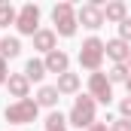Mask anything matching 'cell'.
<instances>
[{
  "label": "cell",
  "instance_id": "cell-1",
  "mask_svg": "<svg viewBox=\"0 0 131 131\" xmlns=\"http://www.w3.org/2000/svg\"><path fill=\"white\" fill-rule=\"evenodd\" d=\"M98 55H101V43L98 40H89V43H85V52H82V64L95 67L98 64Z\"/></svg>",
  "mask_w": 131,
  "mask_h": 131
},
{
  "label": "cell",
  "instance_id": "cell-2",
  "mask_svg": "<svg viewBox=\"0 0 131 131\" xmlns=\"http://www.w3.org/2000/svg\"><path fill=\"white\" fill-rule=\"evenodd\" d=\"M89 119H92V104H89V101H79L76 110H73V122H76V125H85Z\"/></svg>",
  "mask_w": 131,
  "mask_h": 131
},
{
  "label": "cell",
  "instance_id": "cell-3",
  "mask_svg": "<svg viewBox=\"0 0 131 131\" xmlns=\"http://www.w3.org/2000/svg\"><path fill=\"white\" fill-rule=\"evenodd\" d=\"M55 21L61 25V34H73V21H70V9L67 6L55 9Z\"/></svg>",
  "mask_w": 131,
  "mask_h": 131
},
{
  "label": "cell",
  "instance_id": "cell-4",
  "mask_svg": "<svg viewBox=\"0 0 131 131\" xmlns=\"http://www.w3.org/2000/svg\"><path fill=\"white\" fill-rule=\"evenodd\" d=\"M34 28H37V9L34 6H25V12H21V31L31 34Z\"/></svg>",
  "mask_w": 131,
  "mask_h": 131
},
{
  "label": "cell",
  "instance_id": "cell-5",
  "mask_svg": "<svg viewBox=\"0 0 131 131\" xmlns=\"http://www.w3.org/2000/svg\"><path fill=\"white\" fill-rule=\"evenodd\" d=\"M31 113H34L31 104H21V107H12V110H9V119H28Z\"/></svg>",
  "mask_w": 131,
  "mask_h": 131
},
{
  "label": "cell",
  "instance_id": "cell-6",
  "mask_svg": "<svg viewBox=\"0 0 131 131\" xmlns=\"http://www.w3.org/2000/svg\"><path fill=\"white\" fill-rule=\"evenodd\" d=\"M0 49H3V55H18V40H3Z\"/></svg>",
  "mask_w": 131,
  "mask_h": 131
},
{
  "label": "cell",
  "instance_id": "cell-7",
  "mask_svg": "<svg viewBox=\"0 0 131 131\" xmlns=\"http://www.w3.org/2000/svg\"><path fill=\"white\" fill-rule=\"evenodd\" d=\"M82 21H89V28H98L101 15L95 12V9H82Z\"/></svg>",
  "mask_w": 131,
  "mask_h": 131
},
{
  "label": "cell",
  "instance_id": "cell-8",
  "mask_svg": "<svg viewBox=\"0 0 131 131\" xmlns=\"http://www.w3.org/2000/svg\"><path fill=\"white\" fill-rule=\"evenodd\" d=\"M92 85H95V92H98V95H101V98H104V101L110 98V89H107V82H104L101 76H95V82H92Z\"/></svg>",
  "mask_w": 131,
  "mask_h": 131
},
{
  "label": "cell",
  "instance_id": "cell-9",
  "mask_svg": "<svg viewBox=\"0 0 131 131\" xmlns=\"http://www.w3.org/2000/svg\"><path fill=\"white\" fill-rule=\"evenodd\" d=\"M107 49H110V55H113V58H125V46H122L119 40H116V43H110Z\"/></svg>",
  "mask_w": 131,
  "mask_h": 131
},
{
  "label": "cell",
  "instance_id": "cell-10",
  "mask_svg": "<svg viewBox=\"0 0 131 131\" xmlns=\"http://www.w3.org/2000/svg\"><path fill=\"white\" fill-rule=\"evenodd\" d=\"M64 64H67V58H64V55H52V58H49V67H52V70H61Z\"/></svg>",
  "mask_w": 131,
  "mask_h": 131
},
{
  "label": "cell",
  "instance_id": "cell-11",
  "mask_svg": "<svg viewBox=\"0 0 131 131\" xmlns=\"http://www.w3.org/2000/svg\"><path fill=\"white\" fill-rule=\"evenodd\" d=\"M55 95H58L55 89H43V95H40V101H43V104H55Z\"/></svg>",
  "mask_w": 131,
  "mask_h": 131
},
{
  "label": "cell",
  "instance_id": "cell-12",
  "mask_svg": "<svg viewBox=\"0 0 131 131\" xmlns=\"http://www.w3.org/2000/svg\"><path fill=\"white\" fill-rule=\"evenodd\" d=\"M28 76H34V79H37V76H43V64L31 61V64H28Z\"/></svg>",
  "mask_w": 131,
  "mask_h": 131
},
{
  "label": "cell",
  "instance_id": "cell-13",
  "mask_svg": "<svg viewBox=\"0 0 131 131\" xmlns=\"http://www.w3.org/2000/svg\"><path fill=\"white\" fill-rule=\"evenodd\" d=\"M37 43H40L43 49H49V43H52V34H40V37H37Z\"/></svg>",
  "mask_w": 131,
  "mask_h": 131
},
{
  "label": "cell",
  "instance_id": "cell-14",
  "mask_svg": "<svg viewBox=\"0 0 131 131\" xmlns=\"http://www.w3.org/2000/svg\"><path fill=\"white\" fill-rule=\"evenodd\" d=\"M6 21H12V9L3 6V9H0V25H6Z\"/></svg>",
  "mask_w": 131,
  "mask_h": 131
},
{
  "label": "cell",
  "instance_id": "cell-15",
  "mask_svg": "<svg viewBox=\"0 0 131 131\" xmlns=\"http://www.w3.org/2000/svg\"><path fill=\"white\" fill-rule=\"evenodd\" d=\"M107 15H113V18H119V15H122V6H119V3H116V6H110V9H107Z\"/></svg>",
  "mask_w": 131,
  "mask_h": 131
},
{
  "label": "cell",
  "instance_id": "cell-16",
  "mask_svg": "<svg viewBox=\"0 0 131 131\" xmlns=\"http://www.w3.org/2000/svg\"><path fill=\"white\" fill-rule=\"evenodd\" d=\"M61 85H64V89H73V85H76V79H73V76H64V82H61Z\"/></svg>",
  "mask_w": 131,
  "mask_h": 131
},
{
  "label": "cell",
  "instance_id": "cell-17",
  "mask_svg": "<svg viewBox=\"0 0 131 131\" xmlns=\"http://www.w3.org/2000/svg\"><path fill=\"white\" fill-rule=\"evenodd\" d=\"M122 34H125V37H131V21H125V25H122Z\"/></svg>",
  "mask_w": 131,
  "mask_h": 131
},
{
  "label": "cell",
  "instance_id": "cell-18",
  "mask_svg": "<svg viewBox=\"0 0 131 131\" xmlns=\"http://www.w3.org/2000/svg\"><path fill=\"white\" fill-rule=\"evenodd\" d=\"M125 113H131V101H125Z\"/></svg>",
  "mask_w": 131,
  "mask_h": 131
},
{
  "label": "cell",
  "instance_id": "cell-19",
  "mask_svg": "<svg viewBox=\"0 0 131 131\" xmlns=\"http://www.w3.org/2000/svg\"><path fill=\"white\" fill-rule=\"evenodd\" d=\"M0 73H3V64H0Z\"/></svg>",
  "mask_w": 131,
  "mask_h": 131
},
{
  "label": "cell",
  "instance_id": "cell-20",
  "mask_svg": "<svg viewBox=\"0 0 131 131\" xmlns=\"http://www.w3.org/2000/svg\"><path fill=\"white\" fill-rule=\"evenodd\" d=\"M95 131H104V128H95Z\"/></svg>",
  "mask_w": 131,
  "mask_h": 131
}]
</instances>
